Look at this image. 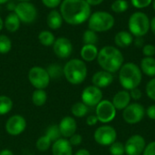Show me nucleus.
Wrapping results in <instances>:
<instances>
[{"instance_id":"f257e3e1","label":"nucleus","mask_w":155,"mask_h":155,"mask_svg":"<svg viewBox=\"0 0 155 155\" xmlns=\"http://www.w3.org/2000/svg\"><path fill=\"white\" fill-rule=\"evenodd\" d=\"M60 14L69 25L84 23L91 16V6L85 0H64L60 5Z\"/></svg>"},{"instance_id":"f03ea898","label":"nucleus","mask_w":155,"mask_h":155,"mask_svg":"<svg viewBox=\"0 0 155 155\" xmlns=\"http://www.w3.org/2000/svg\"><path fill=\"white\" fill-rule=\"evenodd\" d=\"M96 59L103 70L112 74L119 71L124 61V55L120 49L113 46L102 48L98 52Z\"/></svg>"},{"instance_id":"7ed1b4c3","label":"nucleus","mask_w":155,"mask_h":155,"mask_svg":"<svg viewBox=\"0 0 155 155\" xmlns=\"http://www.w3.org/2000/svg\"><path fill=\"white\" fill-rule=\"evenodd\" d=\"M143 79V73L138 65L133 62L124 63L119 70V82L125 90H132L139 87Z\"/></svg>"},{"instance_id":"20e7f679","label":"nucleus","mask_w":155,"mask_h":155,"mask_svg":"<svg viewBox=\"0 0 155 155\" xmlns=\"http://www.w3.org/2000/svg\"><path fill=\"white\" fill-rule=\"evenodd\" d=\"M63 72L69 83L73 85H79L85 80L88 70L84 60L73 58L66 62L63 68Z\"/></svg>"},{"instance_id":"39448f33","label":"nucleus","mask_w":155,"mask_h":155,"mask_svg":"<svg viewBox=\"0 0 155 155\" xmlns=\"http://www.w3.org/2000/svg\"><path fill=\"white\" fill-rule=\"evenodd\" d=\"M115 20L112 14L105 11H96L88 19L89 29L94 32H105L113 28Z\"/></svg>"},{"instance_id":"423d86ee","label":"nucleus","mask_w":155,"mask_h":155,"mask_svg":"<svg viewBox=\"0 0 155 155\" xmlns=\"http://www.w3.org/2000/svg\"><path fill=\"white\" fill-rule=\"evenodd\" d=\"M130 33L136 37H143L150 30V19L143 12H134L128 20Z\"/></svg>"},{"instance_id":"0eeeda50","label":"nucleus","mask_w":155,"mask_h":155,"mask_svg":"<svg viewBox=\"0 0 155 155\" xmlns=\"http://www.w3.org/2000/svg\"><path fill=\"white\" fill-rule=\"evenodd\" d=\"M29 82L36 90H44L50 83V76L46 69L44 68L35 66L30 69L28 72Z\"/></svg>"},{"instance_id":"6e6552de","label":"nucleus","mask_w":155,"mask_h":155,"mask_svg":"<svg viewBox=\"0 0 155 155\" xmlns=\"http://www.w3.org/2000/svg\"><path fill=\"white\" fill-rule=\"evenodd\" d=\"M94 141L102 146H110L117 139L116 130L110 125H103L98 127L94 133Z\"/></svg>"},{"instance_id":"1a4fd4ad","label":"nucleus","mask_w":155,"mask_h":155,"mask_svg":"<svg viewBox=\"0 0 155 155\" xmlns=\"http://www.w3.org/2000/svg\"><path fill=\"white\" fill-rule=\"evenodd\" d=\"M145 116V109L139 102L130 103L123 111V119L128 124H136L143 121Z\"/></svg>"},{"instance_id":"9d476101","label":"nucleus","mask_w":155,"mask_h":155,"mask_svg":"<svg viewBox=\"0 0 155 155\" xmlns=\"http://www.w3.org/2000/svg\"><path fill=\"white\" fill-rule=\"evenodd\" d=\"M116 112L117 111L113 105L112 101L108 100H103L100 101L95 109V116L97 117L98 122L105 124L114 120Z\"/></svg>"},{"instance_id":"9b49d317","label":"nucleus","mask_w":155,"mask_h":155,"mask_svg":"<svg viewBox=\"0 0 155 155\" xmlns=\"http://www.w3.org/2000/svg\"><path fill=\"white\" fill-rule=\"evenodd\" d=\"M15 15L20 21L24 23H32L35 20L37 16V10L35 6L29 2H20L15 5Z\"/></svg>"},{"instance_id":"f8f14e48","label":"nucleus","mask_w":155,"mask_h":155,"mask_svg":"<svg viewBox=\"0 0 155 155\" xmlns=\"http://www.w3.org/2000/svg\"><path fill=\"white\" fill-rule=\"evenodd\" d=\"M81 98L82 102L87 107H96L103 100V91L101 89L91 85L84 89Z\"/></svg>"},{"instance_id":"ddd939ff","label":"nucleus","mask_w":155,"mask_h":155,"mask_svg":"<svg viewBox=\"0 0 155 155\" xmlns=\"http://www.w3.org/2000/svg\"><path fill=\"white\" fill-rule=\"evenodd\" d=\"M146 147L145 139L140 134L132 135L125 143V154L142 155Z\"/></svg>"},{"instance_id":"4468645a","label":"nucleus","mask_w":155,"mask_h":155,"mask_svg":"<svg viewBox=\"0 0 155 155\" xmlns=\"http://www.w3.org/2000/svg\"><path fill=\"white\" fill-rule=\"evenodd\" d=\"M26 128V121L21 115H13L5 122V132L12 136H17L24 132Z\"/></svg>"},{"instance_id":"2eb2a0df","label":"nucleus","mask_w":155,"mask_h":155,"mask_svg":"<svg viewBox=\"0 0 155 155\" xmlns=\"http://www.w3.org/2000/svg\"><path fill=\"white\" fill-rule=\"evenodd\" d=\"M53 49L56 57L60 58H67L73 52V44L66 37H58L53 45Z\"/></svg>"},{"instance_id":"dca6fc26","label":"nucleus","mask_w":155,"mask_h":155,"mask_svg":"<svg viewBox=\"0 0 155 155\" xmlns=\"http://www.w3.org/2000/svg\"><path fill=\"white\" fill-rule=\"evenodd\" d=\"M61 136L64 139L70 138L71 136H73L77 130V124L75 120L71 117V116H65L64 117L59 125H58Z\"/></svg>"},{"instance_id":"f3484780","label":"nucleus","mask_w":155,"mask_h":155,"mask_svg":"<svg viewBox=\"0 0 155 155\" xmlns=\"http://www.w3.org/2000/svg\"><path fill=\"white\" fill-rule=\"evenodd\" d=\"M113 81H114L113 74L104 70L97 71L92 77L93 85L99 89H104L110 86L113 83Z\"/></svg>"},{"instance_id":"a211bd4d","label":"nucleus","mask_w":155,"mask_h":155,"mask_svg":"<svg viewBox=\"0 0 155 155\" xmlns=\"http://www.w3.org/2000/svg\"><path fill=\"white\" fill-rule=\"evenodd\" d=\"M131 96L128 90H123L118 91L114 97L112 103L116 111H124L131 103Z\"/></svg>"},{"instance_id":"6ab92c4d","label":"nucleus","mask_w":155,"mask_h":155,"mask_svg":"<svg viewBox=\"0 0 155 155\" xmlns=\"http://www.w3.org/2000/svg\"><path fill=\"white\" fill-rule=\"evenodd\" d=\"M53 155H73V146L69 141L64 138H60L52 145Z\"/></svg>"},{"instance_id":"aec40b11","label":"nucleus","mask_w":155,"mask_h":155,"mask_svg":"<svg viewBox=\"0 0 155 155\" xmlns=\"http://www.w3.org/2000/svg\"><path fill=\"white\" fill-rule=\"evenodd\" d=\"M114 43L118 48H128L134 43V36L128 31H120L114 37Z\"/></svg>"},{"instance_id":"412c9836","label":"nucleus","mask_w":155,"mask_h":155,"mask_svg":"<svg viewBox=\"0 0 155 155\" xmlns=\"http://www.w3.org/2000/svg\"><path fill=\"white\" fill-rule=\"evenodd\" d=\"M140 69L143 74L147 77H155V58L153 57H144L140 63Z\"/></svg>"},{"instance_id":"4be33fe9","label":"nucleus","mask_w":155,"mask_h":155,"mask_svg":"<svg viewBox=\"0 0 155 155\" xmlns=\"http://www.w3.org/2000/svg\"><path fill=\"white\" fill-rule=\"evenodd\" d=\"M98 48L95 45H84L81 49V58L84 61L92 62L97 58L98 56Z\"/></svg>"},{"instance_id":"5701e85b","label":"nucleus","mask_w":155,"mask_h":155,"mask_svg":"<svg viewBox=\"0 0 155 155\" xmlns=\"http://www.w3.org/2000/svg\"><path fill=\"white\" fill-rule=\"evenodd\" d=\"M63 17L61 16V14L56 11V10H53L51 11L46 18V22H47V26L51 28V29H58L62 26L63 25Z\"/></svg>"},{"instance_id":"b1692460","label":"nucleus","mask_w":155,"mask_h":155,"mask_svg":"<svg viewBox=\"0 0 155 155\" xmlns=\"http://www.w3.org/2000/svg\"><path fill=\"white\" fill-rule=\"evenodd\" d=\"M20 23L21 21L18 18V16L15 15V13H10L9 15L6 16L5 19L4 26L9 32H15L20 27Z\"/></svg>"},{"instance_id":"393cba45","label":"nucleus","mask_w":155,"mask_h":155,"mask_svg":"<svg viewBox=\"0 0 155 155\" xmlns=\"http://www.w3.org/2000/svg\"><path fill=\"white\" fill-rule=\"evenodd\" d=\"M46 100H47V94L45 91V90H35L33 92L32 101L34 105L37 107H41L45 105V103L46 102Z\"/></svg>"},{"instance_id":"a878e982","label":"nucleus","mask_w":155,"mask_h":155,"mask_svg":"<svg viewBox=\"0 0 155 155\" xmlns=\"http://www.w3.org/2000/svg\"><path fill=\"white\" fill-rule=\"evenodd\" d=\"M38 39H39V42L45 46V47H50V46H53L54 41H55V38H54V36L52 32L48 31V30H44V31H41L38 35Z\"/></svg>"},{"instance_id":"bb28decb","label":"nucleus","mask_w":155,"mask_h":155,"mask_svg":"<svg viewBox=\"0 0 155 155\" xmlns=\"http://www.w3.org/2000/svg\"><path fill=\"white\" fill-rule=\"evenodd\" d=\"M71 112L72 114L74 116V117H77V118H83L84 117L87 112H88V107L83 103L82 101L80 102H75L72 108H71Z\"/></svg>"},{"instance_id":"cd10ccee","label":"nucleus","mask_w":155,"mask_h":155,"mask_svg":"<svg viewBox=\"0 0 155 155\" xmlns=\"http://www.w3.org/2000/svg\"><path fill=\"white\" fill-rule=\"evenodd\" d=\"M13 108V100L5 96L0 95V115H5L11 111Z\"/></svg>"},{"instance_id":"c85d7f7f","label":"nucleus","mask_w":155,"mask_h":155,"mask_svg":"<svg viewBox=\"0 0 155 155\" xmlns=\"http://www.w3.org/2000/svg\"><path fill=\"white\" fill-rule=\"evenodd\" d=\"M83 41L84 45H95L98 42V36L96 32L91 29L85 30L83 35Z\"/></svg>"},{"instance_id":"c756f323","label":"nucleus","mask_w":155,"mask_h":155,"mask_svg":"<svg viewBox=\"0 0 155 155\" xmlns=\"http://www.w3.org/2000/svg\"><path fill=\"white\" fill-rule=\"evenodd\" d=\"M128 7L129 4L126 0H115L114 2H113L111 5V9L117 14L125 12L128 9Z\"/></svg>"},{"instance_id":"7c9ffc66","label":"nucleus","mask_w":155,"mask_h":155,"mask_svg":"<svg viewBox=\"0 0 155 155\" xmlns=\"http://www.w3.org/2000/svg\"><path fill=\"white\" fill-rule=\"evenodd\" d=\"M12 48V42L5 35H0V54H6Z\"/></svg>"},{"instance_id":"2f4dec72","label":"nucleus","mask_w":155,"mask_h":155,"mask_svg":"<svg viewBox=\"0 0 155 155\" xmlns=\"http://www.w3.org/2000/svg\"><path fill=\"white\" fill-rule=\"evenodd\" d=\"M52 143H53L51 142V140L46 135H44V136H41L37 140V142H36V148L40 152H45V151H47L50 148Z\"/></svg>"},{"instance_id":"473e14b6","label":"nucleus","mask_w":155,"mask_h":155,"mask_svg":"<svg viewBox=\"0 0 155 155\" xmlns=\"http://www.w3.org/2000/svg\"><path fill=\"white\" fill-rule=\"evenodd\" d=\"M45 135L51 140V142L53 143L61 138V133H60V131H59V128H58L57 125H52V126H50L47 129Z\"/></svg>"},{"instance_id":"72a5a7b5","label":"nucleus","mask_w":155,"mask_h":155,"mask_svg":"<svg viewBox=\"0 0 155 155\" xmlns=\"http://www.w3.org/2000/svg\"><path fill=\"white\" fill-rule=\"evenodd\" d=\"M109 152L111 155H124L125 154L124 144L120 142H114L113 144L109 146Z\"/></svg>"},{"instance_id":"f704fd0d","label":"nucleus","mask_w":155,"mask_h":155,"mask_svg":"<svg viewBox=\"0 0 155 155\" xmlns=\"http://www.w3.org/2000/svg\"><path fill=\"white\" fill-rule=\"evenodd\" d=\"M46 70L50 76V79H57V78H60L62 75H64L63 69L59 65H56V64L50 65Z\"/></svg>"},{"instance_id":"c9c22d12","label":"nucleus","mask_w":155,"mask_h":155,"mask_svg":"<svg viewBox=\"0 0 155 155\" xmlns=\"http://www.w3.org/2000/svg\"><path fill=\"white\" fill-rule=\"evenodd\" d=\"M145 92L149 99L155 101V77L149 80L145 87Z\"/></svg>"},{"instance_id":"e433bc0d","label":"nucleus","mask_w":155,"mask_h":155,"mask_svg":"<svg viewBox=\"0 0 155 155\" xmlns=\"http://www.w3.org/2000/svg\"><path fill=\"white\" fill-rule=\"evenodd\" d=\"M152 2L153 0H131L132 5L138 9L148 7L152 4Z\"/></svg>"},{"instance_id":"4c0bfd02","label":"nucleus","mask_w":155,"mask_h":155,"mask_svg":"<svg viewBox=\"0 0 155 155\" xmlns=\"http://www.w3.org/2000/svg\"><path fill=\"white\" fill-rule=\"evenodd\" d=\"M143 53L145 57H153L155 55V46L147 44L143 47Z\"/></svg>"},{"instance_id":"58836bf2","label":"nucleus","mask_w":155,"mask_h":155,"mask_svg":"<svg viewBox=\"0 0 155 155\" xmlns=\"http://www.w3.org/2000/svg\"><path fill=\"white\" fill-rule=\"evenodd\" d=\"M68 141H69V143H70V144L72 146H78V145H80L82 143L83 137H82V135H80L78 133H74L73 136H71L69 138Z\"/></svg>"},{"instance_id":"ea45409f","label":"nucleus","mask_w":155,"mask_h":155,"mask_svg":"<svg viewBox=\"0 0 155 155\" xmlns=\"http://www.w3.org/2000/svg\"><path fill=\"white\" fill-rule=\"evenodd\" d=\"M129 93H130V96H131V99L132 100H141L142 99V97H143V93H142V91H141V90L140 89H138V88H136V89H134V90H130L129 91Z\"/></svg>"},{"instance_id":"a19ab883","label":"nucleus","mask_w":155,"mask_h":155,"mask_svg":"<svg viewBox=\"0 0 155 155\" xmlns=\"http://www.w3.org/2000/svg\"><path fill=\"white\" fill-rule=\"evenodd\" d=\"M62 0H42V3L48 8H55L61 5Z\"/></svg>"},{"instance_id":"79ce46f5","label":"nucleus","mask_w":155,"mask_h":155,"mask_svg":"<svg viewBox=\"0 0 155 155\" xmlns=\"http://www.w3.org/2000/svg\"><path fill=\"white\" fill-rule=\"evenodd\" d=\"M143 155H155V142H152L146 144Z\"/></svg>"},{"instance_id":"37998d69","label":"nucleus","mask_w":155,"mask_h":155,"mask_svg":"<svg viewBox=\"0 0 155 155\" xmlns=\"http://www.w3.org/2000/svg\"><path fill=\"white\" fill-rule=\"evenodd\" d=\"M145 114L149 117V119L155 121V105H151L145 110Z\"/></svg>"},{"instance_id":"c03bdc74","label":"nucleus","mask_w":155,"mask_h":155,"mask_svg":"<svg viewBox=\"0 0 155 155\" xmlns=\"http://www.w3.org/2000/svg\"><path fill=\"white\" fill-rule=\"evenodd\" d=\"M98 122V119L95 115H90L86 118V123L89 126H94Z\"/></svg>"},{"instance_id":"a18cd8bd","label":"nucleus","mask_w":155,"mask_h":155,"mask_svg":"<svg viewBox=\"0 0 155 155\" xmlns=\"http://www.w3.org/2000/svg\"><path fill=\"white\" fill-rule=\"evenodd\" d=\"M134 45L138 48H143L144 46V40L143 37H136L134 40Z\"/></svg>"},{"instance_id":"49530a36","label":"nucleus","mask_w":155,"mask_h":155,"mask_svg":"<svg viewBox=\"0 0 155 155\" xmlns=\"http://www.w3.org/2000/svg\"><path fill=\"white\" fill-rule=\"evenodd\" d=\"M85 1L89 4L90 6L91 5H98L104 2V0H85Z\"/></svg>"},{"instance_id":"de8ad7c7","label":"nucleus","mask_w":155,"mask_h":155,"mask_svg":"<svg viewBox=\"0 0 155 155\" xmlns=\"http://www.w3.org/2000/svg\"><path fill=\"white\" fill-rule=\"evenodd\" d=\"M74 155H91L90 152L86 149H80L78 150Z\"/></svg>"},{"instance_id":"09e8293b","label":"nucleus","mask_w":155,"mask_h":155,"mask_svg":"<svg viewBox=\"0 0 155 155\" xmlns=\"http://www.w3.org/2000/svg\"><path fill=\"white\" fill-rule=\"evenodd\" d=\"M150 29L152 30V32L153 33V35L155 36V16H153L150 20Z\"/></svg>"},{"instance_id":"8fccbe9b","label":"nucleus","mask_w":155,"mask_h":155,"mask_svg":"<svg viewBox=\"0 0 155 155\" xmlns=\"http://www.w3.org/2000/svg\"><path fill=\"white\" fill-rule=\"evenodd\" d=\"M0 155H14V153H13V152L11 150L4 149V150L0 151Z\"/></svg>"},{"instance_id":"3c124183","label":"nucleus","mask_w":155,"mask_h":155,"mask_svg":"<svg viewBox=\"0 0 155 155\" xmlns=\"http://www.w3.org/2000/svg\"><path fill=\"white\" fill-rule=\"evenodd\" d=\"M15 5H15L13 2H10L9 4H7L6 7H7V9H8V10H10V11H15Z\"/></svg>"},{"instance_id":"603ef678","label":"nucleus","mask_w":155,"mask_h":155,"mask_svg":"<svg viewBox=\"0 0 155 155\" xmlns=\"http://www.w3.org/2000/svg\"><path fill=\"white\" fill-rule=\"evenodd\" d=\"M3 26H4V21H3L2 18L0 17V31L3 29Z\"/></svg>"},{"instance_id":"864d4df0","label":"nucleus","mask_w":155,"mask_h":155,"mask_svg":"<svg viewBox=\"0 0 155 155\" xmlns=\"http://www.w3.org/2000/svg\"><path fill=\"white\" fill-rule=\"evenodd\" d=\"M9 0H0V5H3V4H5V3H7Z\"/></svg>"},{"instance_id":"5fc2aeb1","label":"nucleus","mask_w":155,"mask_h":155,"mask_svg":"<svg viewBox=\"0 0 155 155\" xmlns=\"http://www.w3.org/2000/svg\"><path fill=\"white\" fill-rule=\"evenodd\" d=\"M152 4H153V10L155 11V0H153Z\"/></svg>"},{"instance_id":"6e6d98bb","label":"nucleus","mask_w":155,"mask_h":155,"mask_svg":"<svg viewBox=\"0 0 155 155\" xmlns=\"http://www.w3.org/2000/svg\"><path fill=\"white\" fill-rule=\"evenodd\" d=\"M19 1H21V2H28L30 0H19Z\"/></svg>"}]
</instances>
